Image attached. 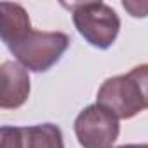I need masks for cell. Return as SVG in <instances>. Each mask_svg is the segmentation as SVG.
<instances>
[{"mask_svg":"<svg viewBox=\"0 0 148 148\" xmlns=\"http://www.w3.org/2000/svg\"><path fill=\"white\" fill-rule=\"evenodd\" d=\"M0 18H2L0 37H2V42L7 47L19 42L23 37H26L32 32L30 18H28L25 7L19 4L2 2L0 4Z\"/></svg>","mask_w":148,"mask_h":148,"instance_id":"7","label":"cell"},{"mask_svg":"<svg viewBox=\"0 0 148 148\" xmlns=\"http://www.w3.org/2000/svg\"><path fill=\"white\" fill-rule=\"evenodd\" d=\"M117 148H148V145H122Z\"/></svg>","mask_w":148,"mask_h":148,"instance_id":"9","label":"cell"},{"mask_svg":"<svg viewBox=\"0 0 148 148\" xmlns=\"http://www.w3.org/2000/svg\"><path fill=\"white\" fill-rule=\"evenodd\" d=\"M68 7L71 9L73 25L87 44L103 51L113 45L120 32V19L108 4L79 2Z\"/></svg>","mask_w":148,"mask_h":148,"instance_id":"2","label":"cell"},{"mask_svg":"<svg viewBox=\"0 0 148 148\" xmlns=\"http://www.w3.org/2000/svg\"><path fill=\"white\" fill-rule=\"evenodd\" d=\"M82 148H112L120 132L119 119L101 105L86 106L73 124Z\"/></svg>","mask_w":148,"mask_h":148,"instance_id":"4","label":"cell"},{"mask_svg":"<svg viewBox=\"0 0 148 148\" xmlns=\"http://www.w3.org/2000/svg\"><path fill=\"white\" fill-rule=\"evenodd\" d=\"M98 105L119 120L132 119L148 108V63L134 66L125 75L106 79L98 91Z\"/></svg>","mask_w":148,"mask_h":148,"instance_id":"1","label":"cell"},{"mask_svg":"<svg viewBox=\"0 0 148 148\" xmlns=\"http://www.w3.org/2000/svg\"><path fill=\"white\" fill-rule=\"evenodd\" d=\"M70 47V37L61 32H37L32 30L19 42L7 47L12 56L32 71H47L52 68Z\"/></svg>","mask_w":148,"mask_h":148,"instance_id":"3","label":"cell"},{"mask_svg":"<svg viewBox=\"0 0 148 148\" xmlns=\"http://www.w3.org/2000/svg\"><path fill=\"white\" fill-rule=\"evenodd\" d=\"M0 106L4 110H14L26 103L30 96V75L28 70L16 61H4L0 66Z\"/></svg>","mask_w":148,"mask_h":148,"instance_id":"6","label":"cell"},{"mask_svg":"<svg viewBox=\"0 0 148 148\" xmlns=\"http://www.w3.org/2000/svg\"><path fill=\"white\" fill-rule=\"evenodd\" d=\"M0 148H64V143L63 132L56 124L4 125L0 129Z\"/></svg>","mask_w":148,"mask_h":148,"instance_id":"5","label":"cell"},{"mask_svg":"<svg viewBox=\"0 0 148 148\" xmlns=\"http://www.w3.org/2000/svg\"><path fill=\"white\" fill-rule=\"evenodd\" d=\"M122 7L132 18H146L148 16V0H124Z\"/></svg>","mask_w":148,"mask_h":148,"instance_id":"8","label":"cell"}]
</instances>
